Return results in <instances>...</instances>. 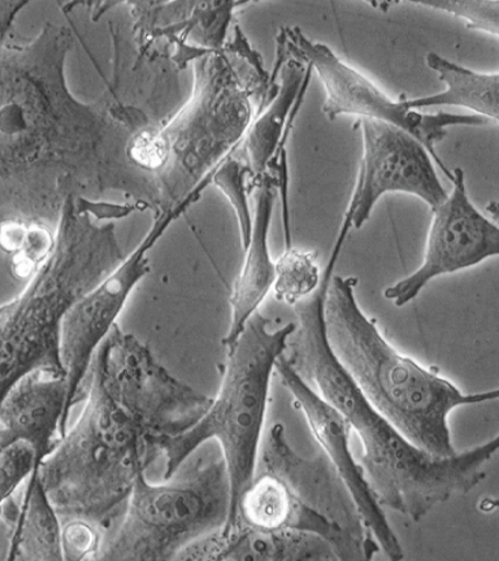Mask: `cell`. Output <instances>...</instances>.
<instances>
[{"label":"cell","mask_w":499,"mask_h":561,"mask_svg":"<svg viewBox=\"0 0 499 561\" xmlns=\"http://www.w3.org/2000/svg\"><path fill=\"white\" fill-rule=\"evenodd\" d=\"M358 278L334 276L326 300L330 346L365 397L397 430L442 458L456 453L449 416L462 405L499 401V389L465 394L393 347L355 297Z\"/></svg>","instance_id":"obj_1"},{"label":"cell","mask_w":499,"mask_h":561,"mask_svg":"<svg viewBox=\"0 0 499 561\" xmlns=\"http://www.w3.org/2000/svg\"><path fill=\"white\" fill-rule=\"evenodd\" d=\"M123 261L115 227L97 226L68 196L53 254L26 289L0 308L2 397L35 369L67 376L60 353L63 320Z\"/></svg>","instance_id":"obj_2"},{"label":"cell","mask_w":499,"mask_h":561,"mask_svg":"<svg viewBox=\"0 0 499 561\" xmlns=\"http://www.w3.org/2000/svg\"><path fill=\"white\" fill-rule=\"evenodd\" d=\"M314 388L350 421L361 438L360 465L379 504L413 523L479 485L487 477L481 468L499 450V434L449 458L413 445L372 405L339 360L327 362L316 370Z\"/></svg>","instance_id":"obj_3"},{"label":"cell","mask_w":499,"mask_h":561,"mask_svg":"<svg viewBox=\"0 0 499 561\" xmlns=\"http://www.w3.org/2000/svg\"><path fill=\"white\" fill-rule=\"evenodd\" d=\"M156 459L144 432L89 370L86 409L38 472L61 522L87 518L107 529Z\"/></svg>","instance_id":"obj_4"},{"label":"cell","mask_w":499,"mask_h":561,"mask_svg":"<svg viewBox=\"0 0 499 561\" xmlns=\"http://www.w3.org/2000/svg\"><path fill=\"white\" fill-rule=\"evenodd\" d=\"M270 322L257 312L227 347L219 394L200 423L179 437L152 444L158 455L166 456L165 479L170 481L196 448L209 439L219 442L231 488L230 515L223 533L234 528L238 502L257 477L272 374L297 331L295 322L271 331Z\"/></svg>","instance_id":"obj_5"},{"label":"cell","mask_w":499,"mask_h":561,"mask_svg":"<svg viewBox=\"0 0 499 561\" xmlns=\"http://www.w3.org/2000/svg\"><path fill=\"white\" fill-rule=\"evenodd\" d=\"M231 488L224 459L179 482L152 485L140 473L100 560H175L188 546L227 526Z\"/></svg>","instance_id":"obj_6"},{"label":"cell","mask_w":499,"mask_h":561,"mask_svg":"<svg viewBox=\"0 0 499 561\" xmlns=\"http://www.w3.org/2000/svg\"><path fill=\"white\" fill-rule=\"evenodd\" d=\"M90 370L144 432L154 455V442L179 437L206 415L214 398L201 394L156 360L149 347L117 324L97 350Z\"/></svg>","instance_id":"obj_7"},{"label":"cell","mask_w":499,"mask_h":561,"mask_svg":"<svg viewBox=\"0 0 499 561\" xmlns=\"http://www.w3.org/2000/svg\"><path fill=\"white\" fill-rule=\"evenodd\" d=\"M279 39L283 42L287 58L318 73L326 90L322 112L329 121L350 115L398 126L423 144L450 181L453 180V171H449L442 163L435 145L447 137L449 126L489 123L479 115H453L446 112L421 114L407 108L402 100L393 101L360 70L342 61L328 46L306 37L298 26L280 31Z\"/></svg>","instance_id":"obj_8"},{"label":"cell","mask_w":499,"mask_h":561,"mask_svg":"<svg viewBox=\"0 0 499 561\" xmlns=\"http://www.w3.org/2000/svg\"><path fill=\"white\" fill-rule=\"evenodd\" d=\"M208 184V180H202L178 206L157 216L137 249L87 294L63 320L60 353L69 388L68 416L70 410L82 399L83 383L87 381L97 350L116 325V320L133 290L136 289L140 279L150 273L147 254L172 222L200 199Z\"/></svg>","instance_id":"obj_9"},{"label":"cell","mask_w":499,"mask_h":561,"mask_svg":"<svg viewBox=\"0 0 499 561\" xmlns=\"http://www.w3.org/2000/svg\"><path fill=\"white\" fill-rule=\"evenodd\" d=\"M363 156L342 230L361 229L385 194L417 196L431 209L447 199L423 144L398 126L361 118Z\"/></svg>","instance_id":"obj_10"},{"label":"cell","mask_w":499,"mask_h":561,"mask_svg":"<svg viewBox=\"0 0 499 561\" xmlns=\"http://www.w3.org/2000/svg\"><path fill=\"white\" fill-rule=\"evenodd\" d=\"M450 182L452 193L432 209L423 263L410 276L384 291L385 299L398 308L417 299L432 279L474 268L499 256V226L470 202L465 171L455 168Z\"/></svg>","instance_id":"obj_11"},{"label":"cell","mask_w":499,"mask_h":561,"mask_svg":"<svg viewBox=\"0 0 499 561\" xmlns=\"http://www.w3.org/2000/svg\"><path fill=\"white\" fill-rule=\"evenodd\" d=\"M276 374L304 412L314 438L328 460L332 462L344 486L348 488L365 526L376 538L379 549L392 561L402 560L405 558L402 545L393 531L384 507L379 504L362 466L355 461L351 453L349 442L353 426L350 421L298 375L285 355L281 356L276 363Z\"/></svg>","instance_id":"obj_12"},{"label":"cell","mask_w":499,"mask_h":561,"mask_svg":"<svg viewBox=\"0 0 499 561\" xmlns=\"http://www.w3.org/2000/svg\"><path fill=\"white\" fill-rule=\"evenodd\" d=\"M262 461L265 472L277 476L307 506L342 526L371 559L382 550L326 455L314 459L300 456L287 442L284 425L275 424L265 439Z\"/></svg>","instance_id":"obj_13"},{"label":"cell","mask_w":499,"mask_h":561,"mask_svg":"<svg viewBox=\"0 0 499 561\" xmlns=\"http://www.w3.org/2000/svg\"><path fill=\"white\" fill-rule=\"evenodd\" d=\"M68 394L67 376L35 369L21 377L2 397L0 448L30 442L41 467L68 431Z\"/></svg>","instance_id":"obj_14"},{"label":"cell","mask_w":499,"mask_h":561,"mask_svg":"<svg viewBox=\"0 0 499 561\" xmlns=\"http://www.w3.org/2000/svg\"><path fill=\"white\" fill-rule=\"evenodd\" d=\"M237 526L314 533L332 545L339 560H371L367 550L351 538L342 526L307 506L283 480L270 472L256 477L243 491L231 530Z\"/></svg>","instance_id":"obj_15"},{"label":"cell","mask_w":499,"mask_h":561,"mask_svg":"<svg viewBox=\"0 0 499 561\" xmlns=\"http://www.w3.org/2000/svg\"><path fill=\"white\" fill-rule=\"evenodd\" d=\"M175 560L300 561L339 560L327 539L299 530H259L237 526L200 539Z\"/></svg>","instance_id":"obj_16"},{"label":"cell","mask_w":499,"mask_h":561,"mask_svg":"<svg viewBox=\"0 0 499 561\" xmlns=\"http://www.w3.org/2000/svg\"><path fill=\"white\" fill-rule=\"evenodd\" d=\"M252 187H257L254 226L250 243L245 249L240 275L229 298L231 316L229 331L223 340L225 347L234 345L242 334L246 324L258 312L276 279V263L273 262L269 245L272 213L277 196L276 181L266 173L262 178H256Z\"/></svg>","instance_id":"obj_17"},{"label":"cell","mask_w":499,"mask_h":561,"mask_svg":"<svg viewBox=\"0 0 499 561\" xmlns=\"http://www.w3.org/2000/svg\"><path fill=\"white\" fill-rule=\"evenodd\" d=\"M300 62L290 60L281 70V83L272 101L260 112L257 121L250 125L245 137L246 161L256 178L269 172V168L281 152L285 150L287 137L297 117L302 101L306 94L313 73L311 68H304Z\"/></svg>","instance_id":"obj_18"},{"label":"cell","mask_w":499,"mask_h":561,"mask_svg":"<svg viewBox=\"0 0 499 561\" xmlns=\"http://www.w3.org/2000/svg\"><path fill=\"white\" fill-rule=\"evenodd\" d=\"M61 518L35 469L21 495L20 520L7 543L5 561H61Z\"/></svg>","instance_id":"obj_19"},{"label":"cell","mask_w":499,"mask_h":561,"mask_svg":"<svg viewBox=\"0 0 499 561\" xmlns=\"http://www.w3.org/2000/svg\"><path fill=\"white\" fill-rule=\"evenodd\" d=\"M430 67L446 89L439 94L402 101L407 108L418 111L438 105H455L475 115L499 123V72L481 73L456 65L435 53L426 56Z\"/></svg>","instance_id":"obj_20"},{"label":"cell","mask_w":499,"mask_h":561,"mask_svg":"<svg viewBox=\"0 0 499 561\" xmlns=\"http://www.w3.org/2000/svg\"><path fill=\"white\" fill-rule=\"evenodd\" d=\"M0 243L12 256V271L19 278L35 275L39 266L53 254L56 244L50 230L37 224L5 221Z\"/></svg>","instance_id":"obj_21"},{"label":"cell","mask_w":499,"mask_h":561,"mask_svg":"<svg viewBox=\"0 0 499 561\" xmlns=\"http://www.w3.org/2000/svg\"><path fill=\"white\" fill-rule=\"evenodd\" d=\"M276 263V279L273 294L279 301L297 306L319 290L322 275L318 254L297 248H285Z\"/></svg>","instance_id":"obj_22"},{"label":"cell","mask_w":499,"mask_h":561,"mask_svg":"<svg viewBox=\"0 0 499 561\" xmlns=\"http://www.w3.org/2000/svg\"><path fill=\"white\" fill-rule=\"evenodd\" d=\"M250 175L254 173L248 161L243 163L230 153L216 167L213 174V184L219 188L235 210L243 250L250 243L252 226H254V217H251L249 205L250 187H252L249 181Z\"/></svg>","instance_id":"obj_23"},{"label":"cell","mask_w":499,"mask_h":561,"mask_svg":"<svg viewBox=\"0 0 499 561\" xmlns=\"http://www.w3.org/2000/svg\"><path fill=\"white\" fill-rule=\"evenodd\" d=\"M39 468L37 450L26 440H16L0 453V493L4 497L16 494L21 483L31 479Z\"/></svg>","instance_id":"obj_24"},{"label":"cell","mask_w":499,"mask_h":561,"mask_svg":"<svg viewBox=\"0 0 499 561\" xmlns=\"http://www.w3.org/2000/svg\"><path fill=\"white\" fill-rule=\"evenodd\" d=\"M102 530L101 525L87 518H70L63 522V560H100L104 545Z\"/></svg>","instance_id":"obj_25"},{"label":"cell","mask_w":499,"mask_h":561,"mask_svg":"<svg viewBox=\"0 0 499 561\" xmlns=\"http://www.w3.org/2000/svg\"><path fill=\"white\" fill-rule=\"evenodd\" d=\"M417 5L440 10L466 21L468 30L481 31L499 37V0H434Z\"/></svg>","instance_id":"obj_26"},{"label":"cell","mask_w":499,"mask_h":561,"mask_svg":"<svg viewBox=\"0 0 499 561\" xmlns=\"http://www.w3.org/2000/svg\"><path fill=\"white\" fill-rule=\"evenodd\" d=\"M129 158L147 171L163 170L170 163L171 142L165 133L143 130L132 139Z\"/></svg>","instance_id":"obj_27"},{"label":"cell","mask_w":499,"mask_h":561,"mask_svg":"<svg viewBox=\"0 0 499 561\" xmlns=\"http://www.w3.org/2000/svg\"><path fill=\"white\" fill-rule=\"evenodd\" d=\"M76 207L82 214H88L97 220L103 219H123L128 216L135 207L128 205H112V203L91 202L83 198H77Z\"/></svg>","instance_id":"obj_28"},{"label":"cell","mask_w":499,"mask_h":561,"mask_svg":"<svg viewBox=\"0 0 499 561\" xmlns=\"http://www.w3.org/2000/svg\"><path fill=\"white\" fill-rule=\"evenodd\" d=\"M479 510L481 512H487V514L499 510V497H485V500L479 504Z\"/></svg>","instance_id":"obj_29"}]
</instances>
